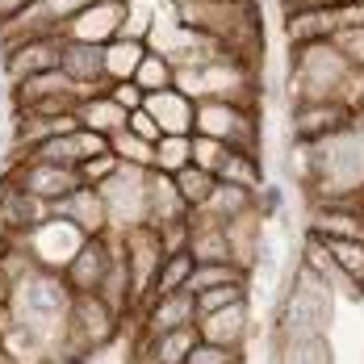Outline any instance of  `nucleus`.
<instances>
[{
    "label": "nucleus",
    "mask_w": 364,
    "mask_h": 364,
    "mask_svg": "<svg viewBox=\"0 0 364 364\" xmlns=\"http://www.w3.org/2000/svg\"><path fill=\"white\" fill-rule=\"evenodd\" d=\"M314 201H360L364 193V122L301 146Z\"/></svg>",
    "instance_id": "obj_1"
},
{
    "label": "nucleus",
    "mask_w": 364,
    "mask_h": 364,
    "mask_svg": "<svg viewBox=\"0 0 364 364\" xmlns=\"http://www.w3.org/2000/svg\"><path fill=\"white\" fill-rule=\"evenodd\" d=\"M289 80H293V101H343L348 109L356 105L364 88V72H356L335 42H314L289 50Z\"/></svg>",
    "instance_id": "obj_2"
},
{
    "label": "nucleus",
    "mask_w": 364,
    "mask_h": 364,
    "mask_svg": "<svg viewBox=\"0 0 364 364\" xmlns=\"http://www.w3.org/2000/svg\"><path fill=\"white\" fill-rule=\"evenodd\" d=\"M9 301L17 310V323L26 331H34L42 343L50 339V331L68 335L75 293L63 281V272H55V268H30V272H21L13 293H9Z\"/></svg>",
    "instance_id": "obj_3"
},
{
    "label": "nucleus",
    "mask_w": 364,
    "mask_h": 364,
    "mask_svg": "<svg viewBox=\"0 0 364 364\" xmlns=\"http://www.w3.org/2000/svg\"><path fill=\"white\" fill-rule=\"evenodd\" d=\"M335 318V289L297 264L289 289L277 306V335H327Z\"/></svg>",
    "instance_id": "obj_4"
},
{
    "label": "nucleus",
    "mask_w": 364,
    "mask_h": 364,
    "mask_svg": "<svg viewBox=\"0 0 364 364\" xmlns=\"http://www.w3.org/2000/svg\"><path fill=\"white\" fill-rule=\"evenodd\" d=\"M193 134L214 139L230 151H259V113L255 105H235V101H197Z\"/></svg>",
    "instance_id": "obj_5"
},
{
    "label": "nucleus",
    "mask_w": 364,
    "mask_h": 364,
    "mask_svg": "<svg viewBox=\"0 0 364 364\" xmlns=\"http://www.w3.org/2000/svg\"><path fill=\"white\" fill-rule=\"evenodd\" d=\"M117 331H122V318L97 293H75L72 318H68V343H72L68 352H97V348L109 343Z\"/></svg>",
    "instance_id": "obj_6"
},
{
    "label": "nucleus",
    "mask_w": 364,
    "mask_h": 364,
    "mask_svg": "<svg viewBox=\"0 0 364 364\" xmlns=\"http://www.w3.org/2000/svg\"><path fill=\"white\" fill-rule=\"evenodd\" d=\"M59 55H63V34H21L4 42V72L13 84L34 80V75L59 72Z\"/></svg>",
    "instance_id": "obj_7"
},
{
    "label": "nucleus",
    "mask_w": 364,
    "mask_h": 364,
    "mask_svg": "<svg viewBox=\"0 0 364 364\" xmlns=\"http://www.w3.org/2000/svg\"><path fill=\"white\" fill-rule=\"evenodd\" d=\"M164 239L155 226H134V230H122V259H126V272H130V285L139 306L151 301L155 289V277H159V264H164Z\"/></svg>",
    "instance_id": "obj_8"
},
{
    "label": "nucleus",
    "mask_w": 364,
    "mask_h": 364,
    "mask_svg": "<svg viewBox=\"0 0 364 364\" xmlns=\"http://www.w3.org/2000/svg\"><path fill=\"white\" fill-rule=\"evenodd\" d=\"M356 122H360V117L348 109L343 101H293V113H289L297 146L323 143V139L348 130V126H356Z\"/></svg>",
    "instance_id": "obj_9"
},
{
    "label": "nucleus",
    "mask_w": 364,
    "mask_h": 364,
    "mask_svg": "<svg viewBox=\"0 0 364 364\" xmlns=\"http://www.w3.org/2000/svg\"><path fill=\"white\" fill-rule=\"evenodd\" d=\"M9 181H13V184H21L26 193H34L38 201L55 205V201L72 197L75 188H80V172H75V168H68V164H46V159H21V164H17V172H13Z\"/></svg>",
    "instance_id": "obj_10"
},
{
    "label": "nucleus",
    "mask_w": 364,
    "mask_h": 364,
    "mask_svg": "<svg viewBox=\"0 0 364 364\" xmlns=\"http://www.w3.org/2000/svg\"><path fill=\"white\" fill-rule=\"evenodd\" d=\"M113 252L117 247H113L109 235L84 239L80 252L63 268V281L72 285V293H101V285H105V277H109V268H113Z\"/></svg>",
    "instance_id": "obj_11"
},
{
    "label": "nucleus",
    "mask_w": 364,
    "mask_h": 364,
    "mask_svg": "<svg viewBox=\"0 0 364 364\" xmlns=\"http://www.w3.org/2000/svg\"><path fill=\"white\" fill-rule=\"evenodd\" d=\"M59 72L80 88V97H92V92H105L109 88V80H105V46H92V42L63 38Z\"/></svg>",
    "instance_id": "obj_12"
},
{
    "label": "nucleus",
    "mask_w": 364,
    "mask_h": 364,
    "mask_svg": "<svg viewBox=\"0 0 364 364\" xmlns=\"http://www.w3.org/2000/svg\"><path fill=\"white\" fill-rule=\"evenodd\" d=\"M50 214H55V218H63V222H72L84 239H97V235H105V230H109V210H105L101 193H97V188H88V184H80L72 197L55 201V205H50Z\"/></svg>",
    "instance_id": "obj_13"
},
{
    "label": "nucleus",
    "mask_w": 364,
    "mask_h": 364,
    "mask_svg": "<svg viewBox=\"0 0 364 364\" xmlns=\"http://www.w3.org/2000/svg\"><path fill=\"white\" fill-rule=\"evenodd\" d=\"M139 310H143V335H168V331L181 327H197V301H193L188 289L151 297Z\"/></svg>",
    "instance_id": "obj_14"
},
{
    "label": "nucleus",
    "mask_w": 364,
    "mask_h": 364,
    "mask_svg": "<svg viewBox=\"0 0 364 364\" xmlns=\"http://www.w3.org/2000/svg\"><path fill=\"white\" fill-rule=\"evenodd\" d=\"M197 335H201V343L243 352V339L252 335L247 301H235V306H226V310H218V314H201V318H197Z\"/></svg>",
    "instance_id": "obj_15"
},
{
    "label": "nucleus",
    "mask_w": 364,
    "mask_h": 364,
    "mask_svg": "<svg viewBox=\"0 0 364 364\" xmlns=\"http://www.w3.org/2000/svg\"><path fill=\"white\" fill-rule=\"evenodd\" d=\"M0 218H4L9 230L30 235V230H38L42 222H50V205H46V201H38L34 193H26L21 184L4 181V184H0Z\"/></svg>",
    "instance_id": "obj_16"
},
{
    "label": "nucleus",
    "mask_w": 364,
    "mask_h": 364,
    "mask_svg": "<svg viewBox=\"0 0 364 364\" xmlns=\"http://www.w3.org/2000/svg\"><path fill=\"white\" fill-rule=\"evenodd\" d=\"M310 230H318L323 239H360L364 243L360 201H314Z\"/></svg>",
    "instance_id": "obj_17"
},
{
    "label": "nucleus",
    "mask_w": 364,
    "mask_h": 364,
    "mask_svg": "<svg viewBox=\"0 0 364 364\" xmlns=\"http://www.w3.org/2000/svg\"><path fill=\"white\" fill-rule=\"evenodd\" d=\"M193 214L176 193V181L146 168V226H172V222H184Z\"/></svg>",
    "instance_id": "obj_18"
},
{
    "label": "nucleus",
    "mask_w": 364,
    "mask_h": 364,
    "mask_svg": "<svg viewBox=\"0 0 364 364\" xmlns=\"http://www.w3.org/2000/svg\"><path fill=\"white\" fill-rule=\"evenodd\" d=\"M143 109L155 117V126H159L164 134H193V122H197V101H193L188 92H181V88H168V92L146 97Z\"/></svg>",
    "instance_id": "obj_19"
},
{
    "label": "nucleus",
    "mask_w": 364,
    "mask_h": 364,
    "mask_svg": "<svg viewBox=\"0 0 364 364\" xmlns=\"http://www.w3.org/2000/svg\"><path fill=\"white\" fill-rule=\"evenodd\" d=\"M339 34V13L335 9H301V13H285V42L289 50L297 46H314V42H331Z\"/></svg>",
    "instance_id": "obj_20"
},
{
    "label": "nucleus",
    "mask_w": 364,
    "mask_h": 364,
    "mask_svg": "<svg viewBox=\"0 0 364 364\" xmlns=\"http://www.w3.org/2000/svg\"><path fill=\"white\" fill-rule=\"evenodd\" d=\"M126 117H130V113L109 97V88H105V92H92V97H84V101L75 105V122H80V130L101 134V139H113L117 130H126Z\"/></svg>",
    "instance_id": "obj_21"
},
{
    "label": "nucleus",
    "mask_w": 364,
    "mask_h": 364,
    "mask_svg": "<svg viewBox=\"0 0 364 364\" xmlns=\"http://www.w3.org/2000/svg\"><path fill=\"white\" fill-rule=\"evenodd\" d=\"M255 210V193L252 188H239V184H214V193H210V201L201 205V214L210 222H218V226H230L235 218H243V214H252Z\"/></svg>",
    "instance_id": "obj_22"
},
{
    "label": "nucleus",
    "mask_w": 364,
    "mask_h": 364,
    "mask_svg": "<svg viewBox=\"0 0 364 364\" xmlns=\"http://www.w3.org/2000/svg\"><path fill=\"white\" fill-rule=\"evenodd\" d=\"M146 55V42L143 38H130V34H117L105 46V80L109 84H122V80H134L139 63Z\"/></svg>",
    "instance_id": "obj_23"
},
{
    "label": "nucleus",
    "mask_w": 364,
    "mask_h": 364,
    "mask_svg": "<svg viewBox=\"0 0 364 364\" xmlns=\"http://www.w3.org/2000/svg\"><path fill=\"white\" fill-rule=\"evenodd\" d=\"M214 181L222 184H239V188H259L264 181V164H259V151H226V159L218 164Z\"/></svg>",
    "instance_id": "obj_24"
},
{
    "label": "nucleus",
    "mask_w": 364,
    "mask_h": 364,
    "mask_svg": "<svg viewBox=\"0 0 364 364\" xmlns=\"http://www.w3.org/2000/svg\"><path fill=\"white\" fill-rule=\"evenodd\" d=\"M277 364H335L327 335H281Z\"/></svg>",
    "instance_id": "obj_25"
},
{
    "label": "nucleus",
    "mask_w": 364,
    "mask_h": 364,
    "mask_svg": "<svg viewBox=\"0 0 364 364\" xmlns=\"http://www.w3.org/2000/svg\"><path fill=\"white\" fill-rule=\"evenodd\" d=\"M134 84L143 88L146 97H155V92H168V88H176V68H172V59H168L164 50L146 46L143 63H139V72H134Z\"/></svg>",
    "instance_id": "obj_26"
},
{
    "label": "nucleus",
    "mask_w": 364,
    "mask_h": 364,
    "mask_svg": "<svg viewBox=\"0 0 364 364\" xmlns=\"http://www.w3.org/2000/svg\"><path fill=\"white\" fill-rule=\"evenodd\" d=\"M188 164H193V134H164V139L155 143V155H151V168H155V172L176 176Z\"/></svg>",
    "instance_id": "obj_27"
},
{
    "label": "nucleus",
    "mask_w": 364,
    "mask_h": 364,
    "mask_svg": "<svg viewBox=\"0 0 364 364\" xmlns=\"http://www.w3.org/2000/svg\"><path fill=\"white\" fill-rule=\"evenodd\" d=\"M193 255H188V247L184 252H172L164 255V264H159V277H155V289H151V297H164V293H181L188 289V277H193Z\"/></svg>",
    "instance_id": "obj_28"
},
{
    "label": "nucleus",
    "mask_w": 364,
    "mask_h": 364,
    "mask_svg": "<svg viewBox=\"0 0 364 364\" xmlns=\"http://www.w3.org/2000/svg\"><path fill=\"white\" fill-rule=\"evenodd\" d=\"M172 181H176V193H181V201L188 205V210H201V205L210 201L214 184H218L214 176H210V172H205V168H197V164H188V168H181V172H176Z\"/></svg>",
    "instance_id": "obj_29"
},
{
    "label": "nucleus",
    "mask_w": 364,
    "mask_h": 364,
    "mask_svg": "<svg viewBox=\"0 0 364 364\" xmlns=\"http://www.w3.org/2000/svg\"><path fill=\"white\" fill-rule=\"evenodd\" d=\"M252 272H243L239 264H197L188 277V293L201 289H218V285H247Z\"/></svg>",
    "instance_id": "obj_30"
},
{
    "label": "nucleus",
    "mask_w": 364,
    "mask_h": 364,
    "mask_svg": "<svg viewBox=\"0 0 364 364\" xmlns=\"http://www.w3.org/2000/svg\"><path fill=\"white\" fill-rule=\"evenodd\" d=\"M109 151L117 155V164H126V168H151V155H155V146L143 143L139 134H130V130H117L109 139Z\"/></svg>",
    "instance_id": "obj_31"
},
{
    "label": "nucleus",
    "mask_w": 364,
    "mask_h": 364,
    "mask_svg": "<svg viewBox=\"0 0 364 364\" xmlns=\"http://www.w3.org/2000/svg\"><path fill=\"white\" fill-rule=\"evenodd\" d=\"M193 301H197V318H201V314H218V310L235 306V301H247V285H218V289H201V293H193Z\"/></svg>",
    "instance_id": "obj_32"
},
{
    "label": "nucleus",
    "mask_w": 364,
    "mask_h": 364,
    "mask_svg": "<svg viewBox=\"0 0 364 364\" xmlns=\"http://www.w3.org/2000/svg\"><path fill=\"white\" fill-rule=\"evenodd\" d=\"M122 164H117V155L105 151V155H92V159H84L75 172H80V184H88V188H101V184L109 181L113 172H117Z\"/></svg>",
    "instance_id": "obj_33"
},
{
    "label": "nucleus",
    "mask_w": 364,
    "mask_h": 364,
    "mask_svg": "<svg viewBox=\"0 0 364 364\" xmlns=\"http://www.w3.org/2000/svg\"><path fill=\"white\" fill-rule=\"evenodd\" d=\"M331 42H335V50H339L356 72H364V26H356V30H339Z\"/></svg>",
    "instance_id": "obj_34"
},
{
    "label": "nucleus",
    "mask_w": 364,
    "mask_h": 364,
    "mask_svg": "<svg viewBox=\"0 0 364 364\" xmlns=\"http://www.w3.org/2000/svg\"><path fill=\"white\" fill-rule=\"evenodd\" d=\"M226 151H230V146H222V143H214V139L193 134V164H197V168H205L210 176L218 172V164L226 159Z\"/></svg>",
    "instance_id": "obj_35"
},
{
    "label": "nucleus",
    "mask_w": 364,
    "mask_h": 364,
    "mask_svg": "<svg viewBox=\"0 0 364 364\" xmlns=\"http://www.w3.org/2000/svg\"><path fill=\"white\" fill-rule=\"evenodd\" d=\"M243 360V352H230V348H214V343H197L184 364H239Z\"/></svg>",
    "instance_id": "obj_36"
},
{
    "label": "nucleus",
    "mask_w": 364,
    "mask_h": 364,
    "mask_svg": "<svg viewBox=\"0 0 364 364\" xmlns=\"http://www.w3.org/2000/svg\"><path fill=\"white\" fill-rule=\"evenodd\" d=\"M109 97L122 105L126 113H139L146 105V92L134 84V80H122V84H109Z\"/></svg>",
    "instance_id": "obj_37"
},
{
    "label": "nucleus",
    "mask_w": 364,
    "mask_h": 364,
    "mask_svg": "<svg viewBox=\"0 0 364 364\" xmlns=\"http://www.w3.org/2000/svg\"><path fill=\"white\" fill-rule=\"evenodd\" d=\"M281 205H285L281 184H259V188H255V214H259V218H277Z\"/></svg>",
    "instance_id": "obj_38"
},
{
    "label": "nucleus",
    "mask_w": 364,
    "mask_h": 364,
    "mask_svg": "<svg viewBox=\"0 0 364 364\" xmlns=\"http://www.w3.org/2000/svg\"><path fill=\"white\" fill-rule=\"evenodd\" d=\"M126 130H130V134H139V139H143V143H151V146H155L159 139H164V130L155 126V117H151L146 109L130 113V117H126Z\"/></svg>",
    "instance_id": "obj_39"
},
{
    "label": "nucleus",
    "mask_w": 364,
    "mask_h": 364,
    "mask_svg": "<svg viewBox=\"0 0 364 364\" xmlns=\"http://www.w3.org/2000/svg\"><path fill=\"white\" fill-rule=\"evenodd\" d=\"M21 323H17V310H13V301L9 297H0V339L9 335V331H17Z\"/></svg>",
    "instance_id": "obj_40"
},
{
    "label": "nucleus",
    "mask_w": 364,
    "mask_h": 364,
    "mask_svg": "<svg viewBox=\"0 0 364 364\" xmlns=\"http://www.w3.org/2000/svg\"><path fill=\"white\" fill-rule=\"evenodd\" d=\"M0 101H4V88H0Z\"/></svg>",
    "instance_id": "obj_41"
},
{
    "label": "nucleus",
    "mask_w": 364,
    "mask_h": 364,
    "mask_svg": "<svg viewBox=\"0 0 364 364\" xmlns=\"http://www.w3.org/2000/svg\"><path fill=\"white\" fill-rule=\"evenodd\" d=\"M360 201H364V193H360Z\"/></svg>",
    "instance_id": "obj_42"
},
{
    "label": "nucleus",
    "mask_w": 364,
    "mask_h": 364,
    "mask_svg": "<svg viewBox=\"0 0 364 364\" xmlns=\"http://www.w3.org/2000/svg\"><path fill=\"white\" fill-rule=\"evenodd\" d=\"M239 364H243V360H239Z\"/></svg>",
    "instance_id": "obj_43"
}]
</instances>
